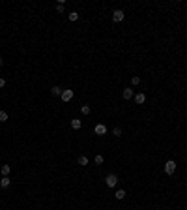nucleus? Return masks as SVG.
I'll return each instance as SVG.
<instances>
[{"instance_id":"nucleus-1","label":"nucleus","mask_w":187,"mask_h":210,"mask_svg":"<svg viewBox=\"0 0 187 210\" xmlns=\"http://www.w3.org/2000/svg\"><path fill=\"white\" fill-rule=\"evenodd\" d=\"M174 171H176V161L169 160L165 163V173H166V175H174Z\"/></svg>"},{"instance_id":"nucleus-2","label":"nucleus","mask_w":187,"mask_h":210,"mask_svg":"<svg viewBox=\"0 0 187 210\" xmlns=\"http://www.w3.org/2000/svg\"><path fill=\"white\" fill-rule=\"evenodd\" d=\"M124 17H125V15H124V9H114V11H112V21H114V23H122Z\"/></svg>"},{"instance_id":"nucleus-3","label":"nucleus","mask_w":187,"mask_h":210,"mask_svg":"<svg viewBox=\"0 0 187 210\" xmlns=\"http://www.w3.org/2000/svg\"><path fill=\"white\" fill-rule=\"evenodd\" d=\"M105 184H107L109 188H114L116 184H118V176H116V175H107V178H105Z\"/></svg>"},{"instance_id":"nucleus-4","label":"nucleus","mask_w":187,"mask_h":210,"mask_svg":"<svg viewBox=\"0 0 187 210\" xmlns=\"http://www.w3.org/2000/svg\"><path fill=\"white\" fill-rule=\"evenodd\" d=\"M73 96H75V92H73V90H64L60 98H62V101H71V100H73Z\"/></svg>"},{"instance_id":"nucleus-5","label":"nucleus","mask_w":187,"mask_h":210,"mask_svg":"<svg viewBox=\"0 0 187 210\" xmlns=\"http://www.w3.org/2000/svg\"><path fill=\"white\" fill-rule=\"evenodd\" d=\"M94 133H95V135H105V133H107V126H105V124H97L94 128Z\"/></svg>"},{"instance_id":"nucleus-6","label":"nucleus","mask_w":187,"mask_h":210,"mask_svg":"<svg viewBox=\"0 0 187 210\" xmlns=\"http://www.w3.org/2000/svg\"><path fill=\"white\" fill-rule=\"evenodd\" d=\"M131 98H135L133 88H124V100H131Z\"/></svg>"},{"instance_id":"nucleus-7","label":"nucleus","mask_w":187,"mask_h":210,"mask_svg":"<svg viewBox=\"0 0 187 210\" xmlns=\"http://www.w3.org/2000/svg\"><path fill=\"white\" fill-rule=\"evenodd\" d=\"M135 101H137V105L144 103V101H146V96L142 94V92H139V94H135Z\"/></svg>"},{"instance_id":"nucleus-8","label":"nucleus","mask_w":187,"mask_h":210,"mask_svg":"<svg viewBox=\"0 0 187 210\" xmlns=\"http://www.w3.org/2000/svg\"><path fill=\"white\" fill-rule=\"evenodd\" d=\"M9 184H11V180H9L8 176H2V180H0V188L6 189V188H9Z\"/></svg>"},{"instance_id":"nucleus-9","label":"nucleus","mask_w":187,"mask_h":210,"mask_svg":"<svg viewBox=\"0 0 187 210\" xmlns=\"http://www.w3.org/2000/svg\"><path fill=\"white\" fill-rule=\"evenodd\" d=\"M71 128H73V130H80V128H82V120L73 118V120H71Z\"/></svg>"},{"instance_id":"nucleus-10","label":"nucleus","mask_w":187,"mask_h":210,"mask_svg":"<svg viewBox=\"0 0 187 210\" xmlns=\"http://www.w3.org/2000/svg\"><path fill=\"white\" fill-rule=\"evenodd\" d=\"M62 88H60V86H53V88H50V94L53 96H62Z\"/></svg>"},{"instance_id":"nucleus-11","label":"nucleus","mask_w":187,"mask_h":210,"mask_svg":"<svg viewBox=\"0 0 187 210\" xmlns=\"http://www.w3.org/2000/svg\"><path fill=\"white\" fill-rule=\"evenodd\" d=\"M9 171H11V167H9V165H2V167H0V173H2V176H8Z\"/></svg>"},{"instance_id":"nucleus-12","label":"nucleus","mask_w":187,"mask_h":210,"mask_svg":"<svg viewBox=\"0 0 187 210\" xmlns=\"http://www.w3.org/2000/svg\"><path fill=\"white\" fill-rule=\"evenodd\" d=\"M114 197H116V199H118V201H122V199L125 197V191H124V189H118V191H116V193H114Z\"/></svg>"},{"instance_id":"nucleus-13","label":"nucleus","mask_w":187,"mask_h":210,"mask_svg":"<svg viewBox=\"0 0 187 210\" xmlns=\"http://www.w3.org/2000/svg\"><path fill=\"white\" fill-rule=\"evenodd\" d=\"M80 111H82V115H90V113H92V107H90V105H82Z\"/></svg>"},{"instance_id":"nucleus-14","label":"nucleus","mask_w":187,"mask_h":210,"mask_svg":"<svg viewBox=\"0 0 187 210\" xmlns=\"http://www.w3.org/2000/svg\"><path fill=\"white\" fill-rule=\"evenodd\" d=\"M112 135H114V137H122V128H118V126H116L114 130H112Z\"/></svg>"},{"instance_id":"nucleus-15","label":"nucleus","mask_w":187,"mask_h":210,"mask_svg":"<svg viewBox=\"0 0 187 210\" xmlns=\"http://www.w3.org/2000/svg\"><path fill=\"white\" fill-rule=\"evenodd\" d=\"M79 165H88V158L86 156H79Z\"/></svg>"},{"instance_id":"nucleus-16","label":"nucleus","mask_w":187,"mask_h":210,"mask_svg":"<svg viewBox=\"0 0 187 210\" xmlns=\"http://www.w3.org/2000/svg\"><path fill=\"white\" fill-rule=\"evenodd\" d=\"M8 120V113L6 111H0V122H6Z\"/></svg>"},{"instance_id":"nucleus-17","label":"nucleus","mask_w":187,"mask_h":210,"mask_svg":"<svg viewBox=\"0 0 187 210\" xmlns=\"http://www.w3.org/2000/svg\"><path fill=\"white\" fill-rule=\"evenodd\" d=\"M77 19H79V13H77V11H71V13H69V21H77Z\"/></svg>"},{"instance_id":"nucleus-18","label":"nucleus","mask_w":187,"mask_h":210,"mask_svg":"<svg viewBox=\"0 0 187 210\" xmlns=\"http://www.w3.org/2000/svg\"><path fill=\"white\" fill-rule=\"evenodd\" d=\"M131 83H133V85H140V77H139V75H133V77H131Z\"/></svg>"},{"instance_id":"nucleus-19","label":"nucleus","mask_w":187,"mask_h":210,"mask_svg":"<svg viewBox=\"0 0 187 210\" xmlns=\"http://www.w3.org/2000/svg\"><path fill=\"white\" fill-rule=\"evenodd\" d=\"M94 161L97 163V165H101V163H103V156H99V154H97V156L94 158Z\"/></svg>"},{"instance_id":"nucleus-20","label":"nucleus","mask_w":187,"mask_h":210,"mask_svg":"<svg viewBox=\"0 0 187 210\" xmlns=\"http://www.w3.org/2000/svg\"><path fill=\"white\" fill-rule=\"evenodd\" d=\"M64 8H65L64 4H58V6H56V11H58V13H64Z\"/></svg>"},{"instance_id":"nucleus-21","label":"nucleus","mask_w":187,"mask_h":210,"mask_svg":"<svg viewBox=\"0 0 187 210\" xmlns=\"http://www.w3.org/2000/svg\"><path fill=\"white\" fill-rule=\"evenodd\" d=\"M2 86H6V79H4V77H0V88H2Z\"/></svg>"},{"instance_id":"nucleus-22","label":"nucleus","mask_w":187,"mask_h":210,"mask_svg":"<svg viewBox=\"0 0 187 210\" xmlns=\"http://www.w3.org/2000/svg\"><path fill=\"white\" fill-rule=\"evenodd\" d=\"M2 66H4V58H0V68H2Z\"/></svg>"},{"instance_id":"nucleus-23","label":"nucleus","mask_w":187,"mask_h":210,"mask_svg":"<svg viewBox=\"0 0 187 210\" xmlns=\"http://www.w3.org/2000/svg\"><path fill=\"white\" fill-rule=\"evenodd\" d=\"M185 4H187V2H185Z\"/></svg>"}]
</instances>
